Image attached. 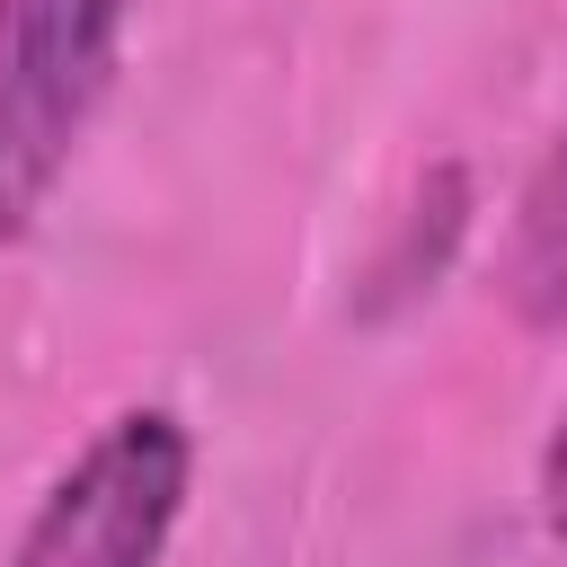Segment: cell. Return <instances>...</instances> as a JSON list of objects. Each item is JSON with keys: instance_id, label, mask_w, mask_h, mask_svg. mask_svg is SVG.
<instances>
[{"instance_id": "6da1fadb", "label": "cell", "mask_w": 567, "mask_h": 567, "mask_svg": "<svg viewBox=\"0 0 567 567\" xmlns=\"http://www.w3.org/2000/svg\"><path fill=\"white\" fill-rule=\"evenodd\" d=\"M142 0H0V248H18L71 177Z\"/></svg>"}, {"instance_id": "7a4b0ae2", "label": "cell", "mask_w": 567, "mask_h": 567, "mask_svg": "<svg viewBox=\"0 0 567 567\" xmlns=\"http://www.w3.org/2000/svg\"><path fill=\"white\" fill-rule=\"evenodd\" d=\"M195 496V434L177 408H115L18 523L9 567H168V540Z\"/></svg>"}, {"instance_id": "3957f363", "label": "cell", "mask_w": 567, "mask_h": 567, "mask_svg": "<svg viewBox=\"0 0 567 567\" xmlns=\"http://www.w3.org/2000/svg\"><path fill=\"white\" fill-rule=\"evenodd\" d=\"M496 301L514 310V328L549 337L567 328V133L532 159V177L514 186L505 213V248H496Z\"/></svg>"}, {"instance_id": "277c9868", "label": "cell", "mask_w": 567, "mask_h": 567, "mask_svg": "<svg viewBox=\"0 0 567 567\" xmlns=\"http://www.w3.org/2000/svg\"><path fill=\"white\" fill-rule=\"evenodd\" d=\"M461 230H470V177L461 168H434L425 186H416V204L399 213V230H390V248H381V266H372V301L390 310V301H416V292H434L443 284V266H452V248H461Z\"/></svg>"}, {"instance_id": "5b68a950", "label": "cell", "mask_w": 567, "mask_h": 567, "mask_svg": "<svg viewBox=\"0 0 567 567\" xmlns=\"http://www.w3.org/2000/svg\"><path fill=\"white\" fill-rule=\"evenodd\" d=\"M532 505H540V532L567 549V408H558V425H549V443H540V470H532Z\"/></svg>"}]
</instances>
